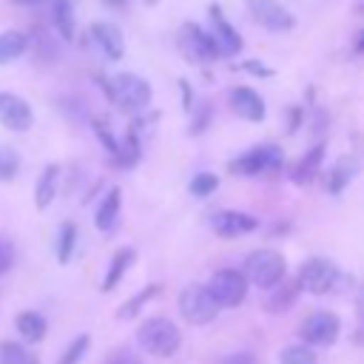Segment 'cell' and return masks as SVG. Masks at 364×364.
Returning a JSON list of instances; mask_svg holds the SVG:
<instances>
[{
  "label": "cell",
  "instance_id": "6da1fadb",
  "mask_svg": "<svg viewBox=\"0 0 364 364\" xmlns=\"http://www.w3.org/2000/svg\"><path fill=\"white\" fill-rule=\"evenodd\" d=\"M136 344L148 353V355H156V358H171L179 344H182V333L179 327L165 318V316H154V318H145L136 330Z\"/></svg>",
  "mask_w": 364,
  "mask_h": 364
},
{
  "label": "cell",
  "instance_id": "7a4b0ae2",
  "mask_svg": "<svg viewBox=\"0 0 364 364\" xmlns=\"http://www.w3.org/2000/svg\"><path fill=\"white\" fill-rule=\"evenodd\" d=\"M105 94L117 108H122L128 114H136L151 102V82L139 74L119 71V74L105 80Z\"/></svg>",
  "mask_w": 364,
  "mask_h": 364
},
{
  "label": "cell",
  "instance_id": "3957f363",
  "mask_svg": "<svg viewBox=\"0 0 364 364\" xmlns=\"http://www.w3.org/2000/svg\"><path fill=\"white\" fill-rule=\"evenodd\" d=\"M284 273H287V264H284V256L279 250H270V247H259L253 250L247 259H245V270L242 276L262 287V290H270L276 287L279 282H284Z\"/></svg>",
  "mask_w": 364,
  "mask_h": 364
},
{
  "label": "cell",
  "instance_id": "277c9868",
  "mask_svg": "<svg viewBox=\"0 0 364 364\" xmlns=\"http://www.w3.org/2000/svg\"><path fill=\"white\" fill-rule=\"evenodd\" d=\"M282 159H284L282 148L273 145V142H264V145L242 151L236 159H230L228 171L236 173V176H256V173H264V171H276L282 165Z\"/></svg>",
  "mask_w": 364,
  "mask_h": 364
},
{
  "label": "cell",
  "instance_id": "5b68a950",
  "mask_svg": "<svg viewBox=\"0 0 364 364\" xmlns=\"http://www.w3.org/2000/svg\"><path fill=\"white\" fill-rule=\"evenodd\" d=\"M208 293L216 301V307H239L247 296V279L242 276V270L233 267H222L210 276L208 282Z\"/></svg>",
  "mask_w": 364,
  "mask_h": 364
},
{
  "label": "cell",
  "instance_id": "8992f818",
  "mask_svg": "<svg viewBox=\"0 0 364 364\" xmlns=\"http://www.w3.org/2000/svg\"><path fill=\"white\" fill-rule=\"evenodd\" d=\"M338 279H341V270L336 267V262L316 256V259H307V262L301 264L296 282H299L301 290L316 293V296H324V293H330V290L338 284Z\"/></svg>",
  "mask_w": 364,
  "mask_h": 364
},
{
  "label": "cell",
  "instance_id": "52a82bcc",
  "mask_svg": "<svg viewBox=\"0 0 364 364\" xmlns=\"http://www.w3.org/2000/svg\"><path fill=\"white\" fill-rule=\"evenodd\" d=\"M179 313H182V318L191 321V324H208V321L216 318L219 307H216V301L210 299V293H208L205 284H188V287L179 293Z\"/></svg>",
  "mask_w": 364,
  "mask_h": 364
},
{
  "label": "cell",
  "instance_id": "ba28073f",
  "mask_svg": "<svg viewBox=\"0 0 364 364\" xmlns=\"http://www.w3.org/2000/svg\"><path fill=\"white\" fill-rule=\"evenodd\" d=\"M176 43H179V51L193 63H213L216 57H222L213 37L208 31H202L196 23H185L176 34Z\"/></svg>",
  "mask_w": 364,
  "mask_h": 364
},
{
  "label": "cell",
  "instance_id": "9c48e42d",
  "mask_svg": "<svg viewBox=\"0 0 364 364\" xmlns=\"http://www.w3.org/2000/svg\"><path fill=\"white\" fill-rule=\"evenodd\" d=\"M341 321L336 313L330 310H316L301 321V338L307 341V347H327L338 338Z\"/></svg>",
  "mask_w": 364,
  "mask_h": 364
},
{
  "label": "cell",
  "instance_id": "30bf717a",
  "mask_svg": "<svg viewBox=\"0 0 364 364\" xmlns=\"http://www.w3.org/2000/svg\"><path fill=\"white\" fill-rule=\"evenodd\" d=\"M247 14L267 31H290L296 26V14L279 0H247Z\"/></svg>",
  "mask_w": 364,
  "mask_h": 364
},
{
  "label": "cell",
  "instance_id": "8fae6325",
  "mask_svg": "<svg viewBox=\"0 0 364 364\" xmlns=\"http://www.w3.org/2000/svg\"><path fill=\"white\" fill-rule=\"evenodd\" d=\"M88 40H91L94 48H97L105 60H111V63L122 60V54H125V37H122V31H119L114 23H108V20H97V23H91V28H88Z\"/></svg>",
  "mask_w": 364,
  "mask_h": 364
},
{
  "label": "cell",
  "instance_id": "7c38bea8",
  "mask_svg": "<svg viewBox=\"0 0 364 364\" xmlns=\"http://www.w3.org/2000/svg\"><path fill=\"white\" fill-rule=\"evenodd\" d=\"M31 122H34L31 105L11 91H0V125L9 131H28Z\"/></svg>",
  "mask_w": 364,
  "mask_h": 364
},
{
  "label": "cell",
  "instance_id": "4fadbf2b",
  "mask_svg": "<svg viewBox=\"0 0 364 364\" xmlns=\"http://www.w3.org/2000/svg\"><path fill=\"white\" fill-rule=\"evenodd\" d=\"M210 228L216 236L222 239H236V236H247L259 228L256 216L250 213H242V210H216L210 216Z\"/></svg>",
  "mask_w": 364,
  "mask_h": 364
},
{
  "label": "cell",
  "instance_id": "5bb4252c",
  "mask_svg": "<svg viewBox=\"0 0 364 364\" xmlns=\"http://www.w3.org/2000/svg\"><path fill=\"white\" fill-rule=\"evenodd\" d=\"M230 108L242 117V119H250V122H262L264 119V100L253 91V88H247V85H236V88H230Z\"/></svg>",
  "mask_w": 364,
  "mask_h": 364
},
{
  "label": "cell",
  "instance_id": "9a60e30c",
  "mask_svg": "<svg viewBox=\"0 0 364 364\" xmlns=\"http://www.w3.org/2000/svg\"><path fill=\"white\" fill-rule=\"evenodd\" d=\"M210 23H213V43L219 48V54H239L242 51V37L239 31L225 20V14L219 11V6H210Z\"/></svg>",
  "mask_w": 364,
  "mask_h": 364
},
{
  "label": "cell",
  "instance_id": "2e32d148",
  "mask_svg": "<svg viewBox=\"0 0 364 364\" xmlns=\"http://www.w3.org/2000/svg\"><path fill=\"white\" fill-rule=\"evenodd\" d=\"M119 208H122V191H119V188H111V191L100 199V205H97V213H94L97 230H102V233L114 230V225H117V219H119Z\"/></svg>",
  "mask_w": 364,
  "mask_h": 364
},
{
  "label": "cell",
  "instance_id": "e0dca14e",
  "mask_svg": "<svg viewBox=\"0 0 364 364\" xmlns=\"http://www.w3.org/2000/svg\"><path fill=\"white\" fill-rule=\"evenodd\" d=\"M14 327H17V333H20V338H23V341L37 344V341H43V338H46L48 321H46V316H43V313H37V310H23V313L14 318Z\"/></svg>",
  "mask_w": 364,
  "mask_h": 364
},
{
  "label": "cell",
  "instance_id": "ac0fdd59",
  "mask_svg": "<svg viewBox=\"0 0 364 364\" xmlns=\"http://www.w3.org/2000/svg\"><path fill=\"white\" fill-rule=\"evenodd\" d=\"M57 185H60V168L57 165H46L43 173H40V179H37V185H34V205L40 210H46L54 202Z\"/></svg>",
  "mask_w": 364,
  "mask_h": 364
},
{
  "label": "cell",
  "instance_id": "d6986e66",
  "mask_svg": "<svg viewBox=\"0 0 364 364\" xmlns=\"http://www.w3.org/2000/svg\"><path fill=\"white\" fill-rule=\"evenodd\" d=\"M273 293L264 299V310L267 313H284V310H290L293 307V301L299 299V293H301V287H299V282L293 279V282H279L276 287H270Z\"/></svg>",
  "mask_w": 364,
  "mask_h": 364
},
{
  "label": "cell",
  "instance_id": "ffe728a7",
  "mask_svg": "<svg viewBox=\"0 0 364 364\" xmlns=\"http://www.w3.org/2000/svg\"><path fill=\"white\" fill-rule=\"evenodd\" d=\"M51 20H54V28L63 40H74V31H77L74 0H54L51 3Z\"/></svg>",
  "mask_w": 364,
  "mask_h": 364
},
{
  "label": "cell",
  "instance_id": "44dd1931",
  "mask_svg": "<svg viewBox=\"0 0 364 364\" xmlns=\"http://www.w3.org/2000/svg\"><path fill=\"white\" fill-rule=\"evenodd\" d=\"M134 259H136V250H134V247H119V250L114 253V259H111V264H108V273H105V279H102V290H105V293L114 290V287L122 282V276H125V270L134 264Z\"/></svg>",
  "mask_w": 364,
  "mask_h": 364
},
{
  "label": "cell",
  "instance_id": "7402d4cb",
  "mask_svg": "<svg viewBox=\"0 0 364 364\" xmlns=\"http://www.w3.org/2000/svg\"><path fill=\"white\" fill-rule=\"evenodd\" d=\"M28 48V37L20 31V28H6L0 31V65L23 57Z\"/></svg>",
  "mask_w": 364,
  "mask_h": 364
},
{
  "label": "cell",
  "instance_id": "603a6c76",
  "mask_svg": "<svg viewBox=\"0 0 364 364\" xmlns=\"http://www.w3.org/2000/svg\"><path fill=\"white\" fill-rule=\"evenodd\" d=\"M321 156H324V142H318L316 148H310L299 162H296V168L290 171V176H293V182H299V185H307L313 176H316V171H318V165H321Z\"/></svg>",
  "mask_w": 364,
  "mask_h": 364
},
{
  "label": "cell",
  "instance_id": "cb8c5ba5",
  "mask_svg": "<svg viewBox=\"0 0 364 364\" xmlns=\"http://www.w3.org/2000/svg\"><path fill=\"white\" fill-rule=\"evenodd\" d=\"M159 290H162L159 284H148V287H142L136 296H131V299H128V301H125V304L117 310V318H119V321L134 318V316H136V313H139V310H142V307H145V304H148L154 296H159Z\"/></svg>",
  "mask_w": 364,
  "mask_h": 364
},
{
  "label": "cell",
  "instance_id": "d4e9b609",
  "mask_svg": "<svg viewBox=\"0 0 364 364\" xmlns=\"http://www.w3.org/2000/svg\"><path fill=\"white\" fill-rule=\"evenodd\" d=\"M0 364H40V358L20 341H0Z\"/></svg>",
  "mask_w": 364,
  "mask_h": 364
},
{
  "label": "cell",
  "instance_id": "484cf974",
  "mask_svg": "<svg viewBox=\"0 0 364 364\" xmlns=\"http://www.w3.org/2000/svg\"><path fill=\"white\" fill-rule=\"evenodd\" d=\"M358 171V162H353V156H344L333 171H330V182H327V188H330V193H338V191H344L347 188V182L353 179V173Z\"/></svg>",
  "mask_w": 364,
  "mask_h": 364
},
{
  "label": "cell",
  "instance_id": "4316f807",
  "mask_svg": "<svg viewBox=\"0 0 364 364\" xmlns=\"http://www.w3.org/2000/svg\"><path fill=\"white\" fill-rule=\"evenodd\" d=\"M74 247H77V225L74 222H63V228L57 233V262L68 264Z\"/></svg>",
  "mask_w": 364,
  "mask_h": 364
},
{
  "label": "cell",
  "instance_id": "83f0119b",
  "mask_svg": "<svg viewBox=\"0 0 364 364\" xmlns=\"http://www.w3.org/2000/svg\"><path fill=\"white\" fill-rule=\"evenodd\" d=\"M279 364H318V358L307 344H287L279 355Z\"/></svg>",
  "mask_w": 364,
  "mask_h": 364
},
{
  "label": "cell",
  "instance_id": "f1b7e54d",
  "mask_svg": "<svg viewBox=\"0 0 364 364\" xmlns=\"http://www.w3.org/2000/svg\"><path fill=\"white\" fill-rule=\"evenodd\" d=\"M219 188V176L216 173H210V171H202V173H196L193 179H191V185H188V191L193 193V196H210L213 191Z\"/></svg>",
  "mask_w": 364,
  "mask_h": 364
},
{
  "label": "cell",
  "instance_id": "f546056e",
  "mask_svg": "<svg viewBox=\"0 0 364 364\" xmlns=\"http://www.w3.org/2000/svg\"><path fill=\"white\" fill-rule=\"evenodd\" d=\"M88 344H91V336H77L65 350H63V355L57 358V364H80L82 361V355H85V350H88Z\"/></svg>",
  "mask_w": 364,
  "mask_h": 364
},
{
  "label": "cell",
  "instance_id": "4dcf8cb0",
  "mask_svg": "<svg viewBox=\"0 0 364 364\" xmlns=\"http://www.w3.org/2000/svg\"><path fill=\"white\" fill-rule=\"evenodd\" d=\"M20 171V154L14 148H6L0 145V182H9L14 179Z\"/></svg>",
  "mask_w": 364,
  "mask_h": 364
},
{
  "label": "cell",
  "instance_id": "1f68e13d",
  "mask_svg": "<svg viewBox=\"0 0 364 364\" xmlns=\"http://www.w3.org/2000/svg\"><path fill=\"white\" fill-rule=\"evenodd\" d=\"M105 364H142V361H139V355H136L134 350H128V347H117V350L108 353Z\"/></svg>",
  "mask_w": 364,
  "mask_h": 364
},
{
  "label": "cell",
  "instance_id": "d6a6232c",
  "mask_svg": "<svg viewBox=\"0 0 364 364\" xmlns=\"http://www.w3.org/2000/svg\"><path fill=\"white\" fill-rule=\"evenodd\" d=\"M11 262H14V247L0 239V273H6L11 267Z\"/></svg>",
  "mask_w": 364,
  "mask_h": 364
},
{
  "label": "cell",
  "instance_id": "836d02e7",
  "mask_svg": "<svg viewBox=\"0 0 364 364\" xmlns=\"http://www.w3.org/2000/svg\"><path fill=\"white\" fill-rule=\"evenodd\" d=\"M222 364H256V358H253L250 353H233V355H228Z\"/></svg>",
  "mask_w": 364,
  "mask_h": 364
},
{
  "label": "cell",
  "instance_id": "e575fe53",
  "mask_svg": "<svg viewBox=\"0 0 364 364\" xmlns=\"http://www.w3.org/2000/svg\"><path fill=\"white\" fill-rule=\"evenodd\" d=\"M242 68H245V71H253V74H259V77H270V74H273L270 68H264V65H262V63H256V60H253V63H245Z\"/></svg>",
  "mask_w": 364,
  "mask_h": 364
},
{
  "label": "cell",
  "instance_id": "d590c367",
  "mask_svg": "<svg viewBox=\"0 0 364 364\" xmlns=\"http://www.w3.org/2000/svg\"><path fill=\"white\" fill-rule=\"evenodd\" d=\"M355 313H358V318L364 321V287H361V293H358V301H355Z\"/></svg>",
  "mask_w": 364,
  "mask_h": 364
},
{
  "label": "cell",
  "instance_id": "8d00e7d4",
  "mask_svg": "<svg viewBox=\"0 0 364 364\" xmlns=\"http://www.w3.org/2000/svg\"><path fill=\"white\" fill-rule=\"evenodd\" d=\"M9 3H14V6H37L40 0H9Z\"/></svg>",
  "mask_w": 364,
  "mask_h": 364
},
{
  "label": "cell",
  "instance_id": "74e56055",
  "mask_svg": "<svg viewBox=\"0 0 364 364\" xmlns=\"http://www.w3.org/2000/svg\"><path fill=\"white\" fill-rule=\"evenodd\" d=\"M355 48H358V51H364V31L355 37Z\"/></svg>",
  "mask_w": 364,
  "mask_h": 364
},
{
  "label": "cell",
  "instance_id": "f35d334b",
  "mask_svg": "<svg viewBox=\"0 0 364 364\" xmlns=\"http://www.w3.org/2000/svg\"><path fill=\"white\" fill-rule=\"evenodd\" d=\"M108 6H114V9H119V6H125V0H105Z\"/></svg>",
  "mask_w": 364,
  "mask_h": 364
},
{
  "label": "cell",
  "instance_id": "ab89813d",
  "mask_svg": "<svg viewBox=\"0 0 364 364\" xmlns=\"http://www.w3.org/2000/svg\"><path fill=\"white\" fill-rule=\"evenodd\" d=\"M358 9H361V11H364V3H361V6H358Z\"/></svg>",
  "mask_w": 364,
  "mask_h": 364
}]
</instances>
